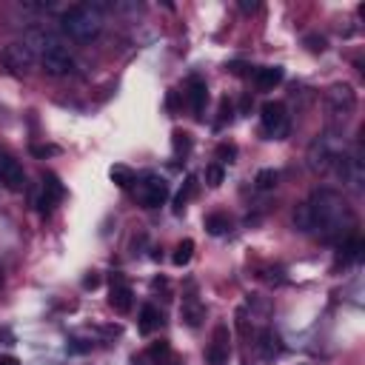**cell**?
Instances as JSON below:
<instances>
[{
  "mask_svg": "<svg viewBox=\"0 0 365 365\" xmlns=\"http://www.w3.org/2000/svg\"><path fill=\"white\" fill-rule=\"evenodd\" d=\"M311 217H314V231L323 234V240L337 243V240H348L351 229H354V212L345 203V197L334 188H320L311 194L308 200Z\"/></svg>",
  "mask_w": 365,
  "mask_h": 365,
  "instance_id": "1",
  "label": "cell"
},
{
  "mask_svg": "<svg viewBox=\"0 0 365 365\" xmlns=\"http://www.w3.org/2000/svg\"><path fill=\"white\" fill-rule=\"evenodd\" d=\"M63 32L77 40V43H89L100 34L103 29V12L94 6V4H77V6H69L63 12Z\"/></svg>",
  "mask_w": 365,
  "mask_h": 365,
  "instance_id": "2",
  "label": "cell"
},
{
  "mask_svg": "<svg viewBox=\"0 0 365 365\" xmlns=\"http://www.w3.org/2000/svg\"><path fill=\"white\" fill-rule=\"evenodd\" d=\"M345 154V140L337 134V132H326L320 134L314 143L308 146V154H305V160H308V169L311 172H317V174H326L337 166V160Z\"/></svg>",
  "mask_w": 365,
  "mask_h": 365,
  "instance_id": "3",
  "label": "cell"
},
{
  "mask_svg": "<svg viewBox=\"0 0 365 365\" xmlns=\"http://www.w3.org/2000/svg\"><path fill=\"white\" fill-rule=\"evenodd\" d=\"M357 109V91L348 83H334L326 91V112L331 123H348Z\"/></svg>",
  "mask_w": 365,
  "mask_h": 365,
  "instance_id": "4",
  "label": "cell"
},
{
  "mask_svg": "<svg viewBox=\"0 0 365 365\" xmlns=\"http://www.w3.org/2000/svg\"><path fill=\"white\" fill-rule=\"evenodd\" d=\"M260 123H263V132L274 140H283L288 134V112L283 103L277 100H269L263 103V109H260Z\"/></svg>",
  "mask_w": 365,
  "mask_h": 365,
  "instance_id": "5",
  "label": "cell"
},
{
  "mask_svg": "<svg viewBox=\"0 0 365 365\" xmlns=\"http://www.w3.org/2000/svg\"><path fill=\"white\" fill-rule=\"evenodd\" d=\"M137 200L146 208H160L169 200V183L160 174H146L143 180H137Z\"/></svg>",
  "mask_w": 365,
  "mask_h": 365,
  "instance_id": "6",
  "label": "cell"
},
{
  "mask_svg": "<svg viewBox=\"0 0 365 365\" xmlns=\"http://www.w3.org/2000/svg\"><path fill=\"white\" fill-rule=\"evenodd\" d=\"M0 60H4V66L15 75H26L34 69V51L26 46V43H9L4 51H0Z\"/></svg>",
  "mask_w": 365,
  "mask_h": 365,
  "instance_id": "7",
  "label": "cell"
},
{
  "mask_svg": "<svg viewBox=\"0 0 365 365\" xmlns=\"http://www.w3.org/2000/svg\"><path fill=\"white\" fill-rule=\"evenodd\" d=\"M40 66L51 77H63V75H69L75 69V58L69 55V49H63L58 43V46H51L49 51H43V55H40Z\"/></svg>",
  "mask_w": 365,
  "mask_h": 365,
  "instance_id": "8",
  "label": "cell"
},
{
  "mask_svg": "<svg viewBox=\"0 0 365 365\" xmlns=\"http://www.w3.org/2000/svg\"><path fill=\"white\" fill-rule=\"evenodd\" d=\"M231 357V340H229V326H217L212 334V345L205 351L208 365H229Z\"/></svg>",
  "mask_w": 365,
  "mask_h": 365,
  "instance_id": "9",
  "label": "cell"
},
{
  "mask_svg": "<svg viewBox=\"0 0 365 365\" xmlns=\"http://www.w3.org/2000/svg\"><path fill=\"white\" fill-rule=\"evenodd\" d=\"M60 197H63V183H60V177H58V174H51V172H46V174L40 177V197H37V208H40V212H49V208L55 205Z\"/></svg>",
  "mask_w": 365,
  "mask_h": 365,
  "instance_id": "10",
  "label": "cell"
},
{
  "mask_svg": "<svg viewBox=\"0 0 365 365\" xmlns=\"http://www.w3.org/2000/svg\"><path fill=\"white\" fill-rule=\"evenodd\" d=\"M0 183L12 191H20L26 186V174H23V166L9 158V154H0Z\"/></svg>",
  "mask_w": 365,
  "mask_h": 365,
  "instance_id": "11",
  "label": "cell"
},
{
  "mask_svg": "<svg viewBox=\"0 0 365 365\" xmlns=\"http://www.w3.org/2000/svg\"><path fill=\"white\" fill-rule=\"evenodd\" d=\"M109 305L117 311V314H129L132 311V305H134V294H132V288H129V283L120 277V274H115L112 277V291H109Z\"/></svg>",
  "mask_w": 365,
  "mask_h": 365,
  "instance_id": "12",
  "label": "cell"
},
{
  "mask_svg": "<svg viewBox=\"0 0 365 365\" xmlns=\"http://www.w3.org/2000/svg\"><path fill=\"white\" fill-rule=\"evenodd\" d=\"M205 103H208V89H205V80L191 77V80H188V106H191L194 117H203V112H205Z\"/></svg>",
  "mask_w": 365,
  "mask_h": 365,
  "instance_id": "13",
  "label": "cell"
},
{
  "mask_svg": "<svg viewBox=\"0 0 365 365\" xmlns=\"http://www.w3.org/2000/svg\"><path fill=\"white\" fill-rule=\"evenodd\" d=\"M180 317H183V323H186L188 328H200V323L205 320V305H203L197 297H188V300H183V305H180Z\"/></svg>",
  "mask_w": 365,
  "mask_h": 365,
  "instance_id": "14",
  "label": "cell"
},
{
  "mask_svg": "<svg viewBox=\"0 0 365 365\" xmlns=\"http://www.w3.org/2000/svg\"><path fill=\"white\" fill-rule=\"evenodd\" d=\"M280 83H283V69L280 66H263V69L254 72V86L260 91H271Z\"/></svg>",
  "mask_w": 365,
  "mask_h": 365,
  "instance_id": "15",
  "label": "cell"
},
{
  "mask_svg": "<svg viewBox=\"0 0 365 365\" xmlns=\"http://www.w3.org/2000/svg\"><path fill=\"white\" fill-rule=\"evenodd\" d=\"M257 351H260V357H263V359H274L283 351V342H280V337L271 328H266L263 334L257 337Z\"/></svg>",
  "mask_w": 365,
  "mask_h": 365,
  "instance_id": "16",
  "label": "cell"
},
{
  "mask_svg": "<svg viewBox=\"0 0 365 365\" xmlns=\"http://www.w3.org/2000/svg\"><path fill=\"white\" fill-rule=\"evenodd\" d=\"M163 323V314H160V308H154V305H143L140 311V331L143 334H151V331H158Z\"/></svg>",
  "mask_w": 365,
  "mask_h": 365,
  "instance_id": "17",
  "label": "cell"
},
{
  "mask_svg": "<svg viewBox=\"0 0 365 365\" xmlns=\"http://www.w3.org/2000/svg\"><path fill=\"white\" fill-rule=\"evenodd\" d=\"M294 226H297L302 234H311V231H314V217H311L308 203H297V208H294Z\"/></svg>",
  "mask_w": 365,
  "mask_h": 365,
  "instance_id": "18",
  "label": "cell"
},
{
  "mask_svg": "<svg viewBox=\"0 0 365 365\" xmlns=\"http://www.w3.org/2000/svg\"><path fill=\"white\" fill-rule=\"evenodd\" d=\"M205 229H208V234L220 237V234H226V231L231 229V220H229V214L214 212V214H208V217H205Z\"/></svg>",
  "mask_w": 365,
  "mask_h": 365,
  "instance_id": "19",
  "label": "cell"
},
{
  "mask_svg": "<svg viewBox=\"0 0 365 365\" xmlns=\"http://www.w3.org/2000/svg\"><path fill=\"white\" fill-rule=\"evenodd\" d=\"M277 183H280V172L277 169H260L257 177H254V186L260 191H271V188H277Z\"/></svg>",
  "mask_w": 365,
  "mask_h": 365,
  "instance_id": "20",
  "label": "cell"
},
{
  "mask_svg": "<svg viewBox=\"0 0 365 365\" xmlns=\"http://www.w3.org/2000/svg\"><path fill=\"white\" fill-rule=\"evenodd\" d=\"M112 180L120 186V188H132L134 183H137V177H134V172L129 169V166H112Z\"/></svg>",
  "mask_w": 365,
  "mask_h": 365,
  "instance_id": "21",
  "label": "cell"
},
{
  "mask_svg": "<svg viewBox=\"0 0 365 365\" xmlns=\"http://www.w3.org/2000/svg\"><path fill=\"white\" fill-rule=\"evenodd\" d=\"M197 186H200V183H197V177H188V180H186V186L180 188V194H177V200H174V208H177V212H183L186 203L197 194Z\"/></svg>",
  "mask_w": 365,
  "mask_h": 365,
  "instance_id": "22",
  "label": "cell"
},
{
  "mask_svg": "<svg viewBox=\"0 0 365 365\" xmlns=\"http://www.w3.org/2000/svg\"><path fill=\"white\" fill-rule=\"evenodd\" d=\"M191 254H194V240H183V243H177V248H174V266H188V260H191Z\"/></svg>",
  "mask_w": 365,
  "mask_h": 365,
  "instance_id": "23",
  "label": "cell"
},
{
  "mask_svg": "<svg viewBox=\"0 0 365 365\" xmlns=\"http://www.w3.org/2000/svg\"><path fill=\"white\" fill-rule=\"evenodd\" d=\"M154 365H163L166 362V357H169V342H154L151 348H148V354H146Z\"/></svg>",
  "mask_w": 365,
  "mask_h": 365,
  "instance_id": "24",
  "label": "cell"
},
{
  "mask_svg": "<svg viewBox=\"0 0 365 365\" xmlns=\"http://www.w3.org/2000/svg\"><path fill=\"white\" fill-rule=\"evenodd\" d=\"M223 177H226V172H223V166H220V163H212V166L205 169V183L212 186V188H217V186L223 183Z\"/></svg>",
  "mask_w": 365,
  "mask_h": 365,
  "instance_id": "25",
  "label": "cell"
},
{
  "mask_svg": "<svg viewBox=\"0 0 365 365\" xmlns=\"http://www.w3.org/2000/svg\"><path fill=\"white\" fill-rule=\"evenodd\" d=\"M188 151H191V137L186 132H174V154L177 158H186Z\"/></svg>",
  "mask_w": 365,
  "mask_h": 365,
  "instance_id": "26",
  "label": "cell"
},
{
  "mask_svg": "<svg viewBox=\"0 0 365 365\" xmlns=\"http://www.w3.org/2000/svg\"><path fill=\"white\" fill-rule=\"evenodd\" d=\"M305 46H308V51H326V46H328V40L323 37V34H305Z\"/></svg>",
  "mask_w": 365,
  "mask_h": 365,
  "instance_id": "27",
  "label": "cell"
},
{
  "mask_svg": "<svg viewBox=\"0 0 365 365\" xmlns=\"http://www.w3.org/2000/svg\"><path fill=\"white\" fill-rule=\"evenodd\" d=\"M234 158H237V146L234 143H223L217 148V160L220 163H234Z\"/></svg>",
  "mask_w": 365,
  "mask_h": 365,
  "instance_id": "28",
  "label": "cell"
},
{
  "mask_svg": "<svg viewBox=\"0 0 365 365\" xmlns=\"http://www.w3.org/2000/svg\"><path fill=\"white\" fill-rule=\"evenodd\" d=\"M32 154L34 158H49V154H58L55 146H32Z\"/></svg>",
  "mask_w": 365,
  "mask_h": 365,
  "instance_id": "29",
  "label": "cell"
},
{
  "mask_svg": "<svg viewBox=\"0 0 365 365\" xmlns=\"http://www.w3.org/2000/svg\"><path fill=\"white\" fill-rule=\"evenodd\" d=\"M226 117L231 120V103H229V100H223V103H220V126L226 123Z\"/></svg>",
  "mask_w": 365,
  "mask_h": 365,
  "instance_id": "30",
  "label": "cell"
},
{
  "mask_svg": "<svg viewBox=\"0 0 365 365\" xmlns=\"http://www.w3.org/2000/svg\"><path fill=\"white\" fill-rule=\"evenodd\" d=\"M97 283H100V280H97V277H94V274H91V277H86V280H83V286H86V288H94V286H97Z\"/></svg>",
  "mask_w": 365,
  "mask_h": 365,
  "instance_id": "31",
  "label": "cell"
},
{
  "mask_svg": "<svg viewBox=\"0 0 365 365\" xmlns=\"http://www.w3.org/2000/svg\"><path fill=\"white\" fill-rule=\"evenodd\" d=\"M0 365H20L15 357H0Z\"/></svg>",
  "mask_w": 365,
  "mask_h": 365,
  "instance_id": "32",
  "label": "cell"
},
{
  "mask_svg": "<svg viewBox=\"0 0 365 365\" xmlns=\"http://www.w3.org/2000/svg\"><path fill=\"white\" fill-rule=\"evenodd\" d=\"M240 9H243V12H254V9H257V4H240Z\"/></svg>",
  "mask_w": 365,
  "mask_h": 365,
  "instance_id": "33",
  "label": "cell"
}]
</instances>
